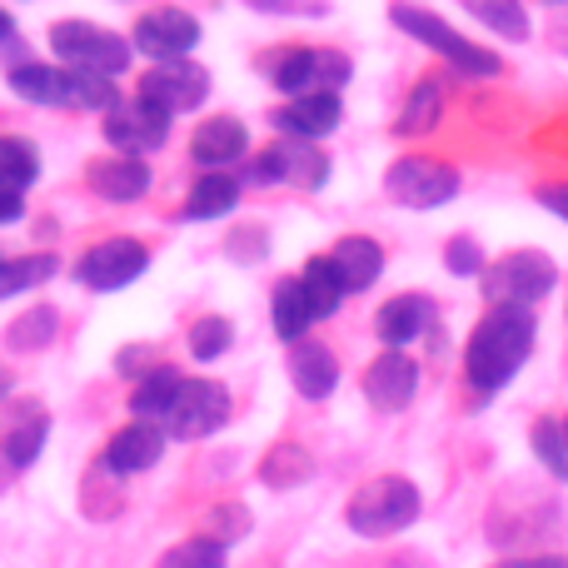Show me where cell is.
I'll list each match as a JSON object with an SVG mask.
<instances>
[{"instance_id":"6da1fadb","label":"cell","mask_w":568,"mask_h":568,"mask_svg":"<svg viewBox=\"0 0 568 568\" xmlns=\"http://www.w3.org/2000/svg\"><path fill=\"white\" fill-rule=\"evenodd\" d=\"M534 314L529 310H514V304H494L469 334V349H464V374H469L474 394H499L514 374L524 369L534 349Z\"/></svg>"},{"instance_id":"7a4b0ae2","label":"cell","mask_w":568,"mask_h":568,"mask_svg":"<svg viewBox=\"0 0 568 568\" xmlns=\"http://www.w3.org/2000/svg\"><path fill=\"white\" fill-rule=\"evenodd\" d=\"M10 90L30 105H55V110H110L120 100L115 80L95 75V70H75V65H16L6 70Z\"/></svg>"},{"instance_id":"3957f363","label":"cell","mask_w":568,"mask_h":568,"mask_svg":"<svg viewBox=\"0 0 568 568\" xmlns=\"http://www.w3.org/2000/svg\"><path fill=\"white\" fill-rule=\"evenodd\" d=\"M389 20L404 30V36L419 40V45L439 50V55L449 60L454 70H459V75H469V80H494V75H504V60L494 55V50L474 45L469 36H459V30H454L444 16H434V10H424V6H404V0H394V6H389Z\"/></svg>"},{"instance_id":"277c9868","label":"cell","mask_w":568,"mask_h":568,"mask_svg":"<svg viewBox=\"0 0 568 568\" xmlns=\"http://www.w3.org/2000/svg\"><path fill=\"white\" fill-rule=\"evenodd\" d=\"M344 519H349V529L364 534V539L404 534L414 519H419V489H414L404 474H379V479L359 484V489L349 494Z\"/></svg>"},{"instance_id":"5b68a950","label":"cell","mask_w":568,"mask_h":568,"mask_svg":"<svg viewBox=\"0 0 568 568\" xmlns=\"http://www.w3.org/2000/svg\"><path fill=\"white\" fill-rule=\"evenodd\" d=\"M50 50L60 55V65H75V70H95V75H125L130 70V45L125 36L105 26H90V20H55L50 26Z\"/></svg>"},{"instance_id":"8992f818","label":"cell","mask_w":568,"mask_h":568,"mask_svg":"<svg viewBox=\"0 0 568 568\" xmlns=\"http://www.w3.org/2000/svg\"><path fill=\"white\" fill-rule=\"evenodd\" d=\"M484 300L489 304H514V310H534L544 294L559 284V265L544 250H509L494 265H484Z\"/></svg>"},{"instance_id":"52a82bcc","label":"cell","mask_w":568,"mask_h":568,"mask_svg":"<svg viewBox=\"0 0 568 568\" xmlns=\"http://www.w3.org/2000/svg\"><path fill=\"white\" fill-rule=\"evenodd\" d=\"M459 185H464L459 170L429 155H399L384 170V195L404 210H439L459 195Z\"/></svg>"},{"instance_id":"ba28073f","label":"cell","mask_w":568,"mask_h":568,"mask_svg":"<svg viewBox=\"0 0 568 568\" xmlns=\"http://www.w3.org/2000/svg\"><path fill=\"white\" fill-rule=\"evenodd\" d=\"M354 65L344 50H314V45H294L270 65V80L284 90V95H310V90H334L339 95L349 85Z\"/></svg>"},{"instance_id":"9c48e42d","label":"cell","mask_w":568,"mask_h":568,"mask_svg":"<svg viewBox=\"0 0 568 568\" xmlns=\"http://www.w3.org/2000/svg\"><path fill=\"white\" fill-rule=\"evenodd\" d=\"M145 270H150V245H140V240H130V235L100 240V245H90L85 255L75 260V280L95 294L125 290V284H135Z\"/></svg>"},{"instance_id":"30bf717a","label":"cell","mask_w":568,"mask_h":568,"mask_svg":"<svg viewBox=\"0 0 568 568\" xmlns=\"http://www.w3.org/2000/svg\"><path fill=\"white\" fill-rule=\"evenodd\" d=\"M230 419V389L215 379H185L175 394V404H170V414L160 419V429L170 434V439H205V434H215L220 424Z\"/></svg>"},{"instance_id":"8fae6325","label":"cell","mask_w":568,"mask_h":568,"mask_svg":"<svg viewBox=\"0 0 568 568\" xmlns=\"http://www.w3.org/2000/svg\"><path fill=\"white\" fill-rule=\"evenodd\" d=\"M170 110L150 105V100H115V105L105 110V140L115 145V155H155L160 145L170 140Z\"/></svg>"},{"instance_id":"7c38bea8","label":"cell","mask_w":568,"mask_h":568,"mask_svg":"<svg viewBox=\"0 0 568 568\" xmlns=\"http://www.w3.org/2000/svg\"><path fill=\"white\" fill-rule=\"evenodd\" d=\"M140 100L170 110V115H185V110H200L210 95V70L195 65V60H155V65L140 75L135 85Z\"/></svg>"},{"instance_id":"4fadbf2b","label":"cell","mask_w":568,"mask_h":568,"mask_svg":"<svg viewBox=\"0 0 568 568\" xmlns=\"http://www.w3.org/2000/svg\"><path fill=\"white\" fill-rule=\"evenodd\" d=\"M250 180H275V185H294V190H320L329 180V155H324L314 140H294L284 135L270 150H260Z\"/></svg>"},{"instance_id":"5bb4252c","label":"cell","mask_w":568,"mask_h":568,"mask_svg":"<svg viewBox=\"0 0 568 568\" xmlns=\"http://www.w3.org/2000/svg\"><path fill=\"white\" fill-rule=\"evenodd\" d=\"M130 45L150 60H185L190 50L200 45V20L180 6H160V10H145L130 30Z\"/></svg>"},{"instance_id":"9a60e30c","label":"cell","mask_w":568,"mask_h":568,"mask_svg":"<svg viewBox=\"0 0 568 568\" xmlns=\"http://www.w3.org/2000/svg\"><path fill=\"white\" fill-rule=\"evenodd\" d=\"M419 394V364L409 349H384L379 359L364 369V399L379 414H399Z\"/></svg>"},{"instance_id":"2e32d148","label":"cell","mask_w":568,"mask_h":568,"mask_svg":"<svg viewBox=\"0 0 568 568\" xmlns=\"http://www.w3.org/2000/svg\"><path fill=\"white\" fill-rule=\"evenodd\" d=\"M270 120H275L280 135L324 140V135H334V130H339L344 105H339V95H334V90H310V95H290Z\"/></svg>"},{"instance_id":"e0dca14e","label":"cell","mask_w":568,"mask_h":568,"mask_svg":"<svg viewBox=\"0 0 568 568\" xmlns=\"http://www.w3.org/2000/svg\"><path fill=\"white\" fill-rule=\"evenodd\" d=\"M50 434V409L40 399H10L6 424H0V454H6L16 469H30L45 449Z\"/></svg>"},{"instance_id":"ac0fdd59","label":"cell","mask_w":568,"mask_h":568,"mask_svg":"<svg viewBox=\"0 0 568 568\" xmlns=\"http://www.w3.org/2000/svg\"><path fill=\"white\" fill-rule=\"evenodd\" d=\"M190 155H195L200 170H230L240 165V160L250 155V130L245 120L235 115H210L195 125V135H190Z\"/></svg>"},{"instance_id":"d6986e66","label":"cell","mask_w":568,"mask_h":568,"mask_svg":"<svg viewBox=\"0 0 568 568\" xmlns=\"http://www.w3.org/2000/svg\"><path fill=\"white\" fill-rule=\"evenodd\" d=\"M434 324V300L429 294H394L374 314V334L384 339V349H409L424 329Z\"/></svg>"},{"instance_id":"ffe728a7","label":"cell","mask_w":568,"mask_h":568,"mask_svg":"<svg viewBox=\"0 0 568 568\" xmlns=\"http://www.w3.org/2000/svg\"><path fill=\"white\" fill-rule=\"evenodd\" d=\"M160 454H165V429H160V424H150V419H135V424H125V429L110 434L105 469L110 474H145Z\"/></svg>"},{"instance_id":"44dd1931","label":"cell","mask_w":568,"mask_h":568,"mask_svg":"<svg viewBox=\"0 0 568 568\" xmlns=\"http://www.w3.org/2000/svg\"><path fill=\"white\" fill-rule=\"evenodd\" d=\"M85 180L100 200H110V205H130V200H140L150 190V165L140 155H105L85 170Z\"/></svg>"},{"instance_id":"7402d4cb","label":"cell","mask_w":568,"mask_h":568,"mask_svg":"<svg viewBox=\"0 0 568 568\" xmlns=\"http://www.w3.org/2000/svg\"><path fill=\"white\" fill-rule=\"evenodd\" d=\"M329 265H334V275H339L344 294H359V290H369V284H379L384 250L374 245L369 235H344L339 245L329 250Z\"/></svg>"},{"instance_id":"603a6c76","label":"cell","mask_w":568,"mask_h":568,"mask_svg":"<svg viewBox=\"0 0 568 568\" xmlns=\"http://www.w3.org/2000/svg\"><path fill=\"white\" fill-rule=\"evenodd\" d=\"M290 379L304 399H329L334 384H339V359H334L324 344L314 339H300L290 349Z\"/></svg>"},{"instance_id":"cb8c5ba5","label":"cell","mask_w":568,"mask_h":568,"mask_svg":"<svg viewBox=\"0 0 568 568\" xmlns=\"http://www.w3.org/2000/svg\"><path fill=\"white\" fill-rule=\"evenodd\" d=\"M240 205V180L230 170H205V175L190 185L185 200V220H220Z\"/></svg>"},{"instance_id":"d4e9b609","label":"cell","mask_w":568,"mask_h":568,"mask_svg":"<svg viewBox=\"0 0 568 568\" xmlns=\"http://www.w3.org/2000/svg\"><path fill=\"white\" fill-rule=\"evenodd\" d=\"M180 384H185V374H180V369H170V364H155V369H150V374H140L135 394H130V409H135V419L160 424V419H165V414H170V404H175Z\"/></svg>"},{"instance_id":"484cf974","label":"cell","mask_w":568,"mask_h":568,"mask_svg":"<svg viewBox=\"0 0 568 568\" xmlns=\"http://www.w3.org/2000/svg\"><path fill=\"white\" fill-rule=\"evenodd\" d=\"M439 115H444V85L439 80H419V85L409 90V100H404L399 120H394V135L419 140L439 125Z\"/></svg>"},{"instance_id":"4316f807","label":"cell","mask_w":568,"mask_h":568,"mask_svg":"<svg viewBox=\"0 0 568 568\" xmlns=\"http://www.w3.org/2000/svg\"><path fill=\"white\" fill-rule=\"evenodd\" d=\"M270 314H275V334L284 344H300L314 324V310H310V294H304L300 275L275 284V300H270Z\"/></svg>"},{"instance_id":"83f0119b","label":"cell","mask_w":568,"mask_h":568,"mask_svg":"<svg viewBox=\"0 0 568 568\" xmlns=\"http://www.w3.org/2000/svg\"><path fill=\"white\" fill-rule=\"evenodd\" d=\"M60 270V260L50 250H36V255H10L0 260V300H16V294L36 290Z\"/></svg>"},{"instance_id":"f1b7e54d","label":"cell","mask_w":568,"mask_h":568,"mask_svg":"<svg viewBox=\"0 0 568 568\" xmlns=\"http://www.w3.org/2000/svg\"><path fill=\"white\" fill-rule=\"evenodd\" d=\"M36 180H40V150L26 135H0V190L26 195Z\"/></svg>"},{"instance_id":"f546056e","label":"cell","mask_w":568,"mask_h":568,"mask_svg":"<svg viewBox=\"0 0 568 568\" xmlns=\"http://www.w3.org/2000/svg\"><path fill=\"white\" fill-rule=\"evenodd\" d=\"M300 284H304V294H310V310H314V320H329V314L344 304V284H339V275H334L329 255H314L310 265H304Z\"/></svg>"},{"instance_id":"4dcf8cb0","label":"cell","mask_w":568,"mask_h":568,"mask_svg":"<svg viewBox=\"0 0 568 568\" xmlns=\"http://www.w3.org/2000/svg\"><path fill=\"white\" fill-rule=\"evenodd\" d=\"M55 329H60V314L50 310V304H40V310H26L20 320H10L6 344L10 349H20V354H36V349H45V344L55 339Z\"/></svg>"},{"instance_id":"1f68e13d","label":"cell","mask_w":568,"mask_h":568,"mask_svg":"<svg viewBox=\"0 0 568 568\" xmlns=\"http://www.w3.org/2000/svg\"><path fill=\"white\" fill-rule=\"evenodd\" d=\"M464 6H469L474 20H484L494 36L529 40V10H524V0H464Z\"/></svg>"},{"instance_id":"d6a6232c","label":"cell","mask_w":568,"mask_h":568,"mask_svg":"<svg viewBox=\"0 0 568 568\" xmlns=\"http://www.w3.org/2000/svg\"><path fill=\"white\" fill-rule=\"evenodd\" d=\"M230 344H235V324H230L225 314H205V320L190 324V354H195L200 364L230 354Z\"/></svg>"},{"instance_id":"836d02e7","label":"cell","mask_w":568,"mask_h":568,"mask_svg":"<svg viewBox=\"0 0 568 568\" xmlns=\"http://www.w3.org/2000/svg\"><path fill=\"white\" fill-rule=\"evenodd\" d=\"M260 474H265L270 489H284V484H304V479H310L314 464H310V454H304L300 444H280V449L265 459V469H260Z\"/></svg>"},{"instance_id":"e575fe53","label":"cell","mask_w":568,"mask_h":568,"mask_svg":"<svg viewBox=\"0 0 568 568\" xmlns=\"http://www.w3.org/2000/svg\"><path fill=\"white\" fill-rule=\"evenodd\" d=\"M155 568H225V544L220 539H185V544H175Z\"/></svg>"},{"instance_id":"d590c367","label":"cell","mask_w":568,"mask_h":568,"mask_svg":"<svg viewBox=\"0 0 568 568\" xmlns=\"http://www.w3.org/2000/svg\"><path fill=\"white\" fill-rule=\"evenodd\" d=\"M444 265H449V275H484V250L474 245L469 235H454L449 245H444Z\"/></svg>"},{"instance_id":"8d00e7d4","label":"cell","mask_w":568,"mask_h":568,"mask_svg":"<svg viewBox=\"0 0 568 568\" xmlns=\"http://www.w3.org/2000/svg\"><path fill=\"white\" fill-rule=\"evenodd\" d=\"M534 449H539V459L549 464L559 479H568V464H564V429L559 419H539V429H534Z\"/></svg>"},{"instance_id":"74e56055","label":"cell","mask_w":568,"mask_h":568,"mask_svg":"<svg viewBox=\"0 0 568 568\" xmlns=\"http://www.w3.org/2000/svg\"><path fill=\"white\" fill-rule=\"evenodd\" d=\"M265 250H270V240H265V230L260 225H245V230L230 235V255L235 260H265Z\"/></svg>"},{"instance_id":"f35d334b","label":"cell","mask_w":568,"mask_h":568,"mask_svg":"<svg viewBox=\"0 0 568 568\" xmlns=\"http://www.w3.org/2000/svg\"><path fill=\"white\" fill-rule=\"evenodd\" d=\"M155 364H160V359H155V349H145V344H135V349H120L115 369H120V374H140V369L150 374V369H155Z\"/></svg>"},{"instance_id":"ab89813d","label":"cell","mask_w":568,"mask_h":568,"mask_svg":"<svg viewBox=\"0 0 568 568\" xmlns=\"http://www.w3.org/2000/svg\"><path fill=\"white\" fill-rule=\"evenodd\" d=\"M255 10H290V16H320V0H250Z\"/></svg>"},{"instance_id":"60d3db41","label":"cell","mask_w":568,"mask_h":568,"mask_svg":"<svg viewBox=\"0 0 568 568\" xmlns=\"http://www.w3.org/2000/svg\"><path fill=\"white\" fill-rule=\"evenodd\" d=\"M26 215V195L20 190H0V225H16Z\"/></svg>"},{"instance_id":"b9f144b4","label":"cell","mask_w":568,"mask_h":568,"mask_svg":"<svg viewBox=\"0 0 568 568\" xmlns=\"http://www.w3.org/2000/svg\"><path fill=\"white\" fill-rule=\"evenodd\" d=\"M539 205L554 210L559 220H568V185H544V190H539Z\"/></svg>"},{"instance_id":"7bdbcfd3","label":"cell","mask_w":568,"mask_h":568,"mask_svg":"<svg viewBox=\"0 0 568 568\" xmlns=\"http://www.w3.org/2000/svg\"><path fill=\"white\" fill-rule=\"evenodd\" d=\"M494 568H568V559H559V554H539V559H509V564H494Z\"/></svg>"},{"instance_id":"ee69618b","label":"cell","mask_w":568,"mask_h":568,"mask_svg":"<svg viewBox=\"0 0 568 568\" xmlns=\"http://www.w3.org/2000/svg\"><path fill=\"white\" fill-rule=\"evenodd\" d=\"M10 389H16V374H10V369H6V364H0V404H6V399H10Z\"/></svg>"},{"instance_id":"f6af8a7d","label":"cell","mask_w":568,"mask_h":568,"mask_svg":"<svg viewBox=\"0 0 568 568\" xmlns=\"http://www.w3.org/2000/svg\"><path fill=\"white\" fill-rule=\"evenodd\" d=\"M10 36H16V16L0 6V40H10Z\"/></svg>"},{"instance_id":"bcb514c9","label":"cell","mask_w":568,"mask_h":568,"mask_svg":"<svg viewBox=\"0 0 568 568\" xmlns=\"http://www.w3.org/2000/svg\"><path fill=\"white\" fill-rule=\"evenodd\" d=\"M559 429H564V464H568V419H559Z\"/></svg>"},{"instance_id":"7dc6e473","label":"cell","mask_w":568,"mask_h":568,"mask_svg":"<svg viewBox=\"0 0 568 568\" xmlns=\"http://www.w3.org/2000/svg\"><path fill=\"white\" fill-rule=\"evenodd\" d=\"M549 6H559V0H549Z\"/></svg>"}]
</instances>
